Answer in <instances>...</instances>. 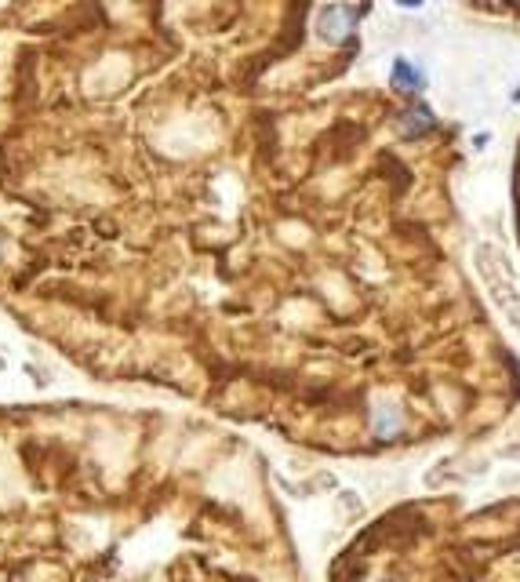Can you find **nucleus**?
I'll use <instances>...</instances> for the list:
<instances>
[{
	"label": "nucleus",
	"mask_w": 520,
	"mask_h": 582,
	"mask_svg": "<svg viewBox=\"0 0 520 582\" xmlns=\"http://www.w3.org/2000/svg\"><path fill=\"white\" fill-rule=\"evenodd\" d=\"M477 270H481L484 285L492 291V298L510 313L514 327L520 331V291L514 285V277H510V266L503 263V252L499 248H481L477 252Z\"/></svg>",
	"instance_id": "f257e3e1"
},
{
	"label": "nucleus",
	"mask_w": 520,
	"mask_h": 582,
	"mask_svg": "<svg viewBox=\"0 0 520 582\" xmlns=\"http://www.w3.org/2000/svg\"><path fill=\"white\" fill-rule=\"evenodd\" d=\"M357 7H346V4H331V7H324L320 11V36L324 40H346V33L353 29V22H357Z\"/></svg>",
	"instance_id": "f03ea898"
},
{
	"label": "nucleus",
	"mask_w": 520,
	"mask_h": 582,
	"mask_svg": "<svg viewBox=\"0 0 520 582\" xmlns=\"http://www.w3.org/2000/svg\"><path fill=\"white\" fill-rule=\"evenodd\" d=\"M390 80H393L397 91H422V84H426V77H422L408 58H397V62H393Z\"/></svg>",
	"instance_id": "7ed1b4c3"
},
{
	"label": "nucleus",
	"mask_w": 520,
	"mask_h": 582,
	"mask_svg": "<svg viewBox=\"0 0 520 582\" xmlns=\"http://www.w3.org/2000/svg\"><path fill=\"white\" fill-rule=\"evenodd\" d=\"M404 117H411V120H404V131H408V135H419V131H426V128L433 124L426 109H411V113H404Z\"/></svg>",
	"instance_id": "20e7f679"
}]
</instances>
